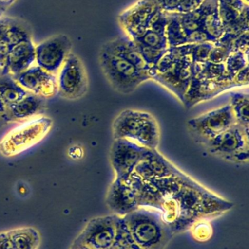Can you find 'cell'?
<instances>
[{"label":"cell","instance_id":"cb8c5ba5","mask_svg":"<svg viewBox=\"0 0 249 249\" xmlns=\"http://www.w3.org/2000/svg\"><path fill=\"white\" fill-rule=\"evenodd\" d=\"M231 107L236 119L237 124L249 128V97L248 94L234 93L231 95Z\"/></svg>","mask_w":249,"mask_h":249},{"label":"cell","instance_id":"d590c367","mask_svg":"<svg viewBox=\"0 0 249 249\" xmlns=\"http://www.w3.org/2000/svg\"><path fill=\"white\" fill-rule=\"evenodd\" d=\"M233 80L237 86H247L249 84V65L241 70L234 77Z\"/></svg>","mask_w":249,"mask_h":249},{"label":"cell","instance_id":"44dd1931","mask_svg":"<svg viewBox=\"0 0 249 249\" xmlns=\"http://www.w3.org/2000/svg\"><path fill=\"white\" fill-rule=\"evenodd\" d=\"M7 232L14 249H38L40 246V234L33 227H20Z\"/></svg>","mask_w":249,"mask_h":249},{"label":"cell","instance_id":"e575fe53","mask_svg":"<svg viewBox=\"0 0 249 249\" xmlns=\"http://www.w3.org/2000/svg\"><path fill=\"white\" fill-rule=\"evenodd\" d=\"M232 51H241L249 55V32L241 34L233 41L232 44Z\"/></svg>","mask_w":249,"mask_h":249},{"label":"cell","instance_id":"836d02e7","mask_svg":"<svg viewBox=\"0 0 249 249\" xmlns=\"http://www.w3.org/2000/svg\"><path fill=\"white\" fill-rule=\"evenodd\" d=\"M203 42L214 43L212 38L203 29H197L189 35L188 44H198Z\"/></svg>","mask_w":249,"mask_h":249},{"label":"cell","instance_id":"7a4b0ae2","mask_svg":"<svg viewBox=\"0 0 249 249\" xmlns=\"http://www.w3.org/2000/svg\"><path fill=\"white\" fill-rule=\"evenodd\" d=\"M114 139H126L150 149H156L160 139L159 124L149 112L126 109L114 120Z\"/></svg>","mask_w":249,"mask_h":249},{"label":"cell","instance_id":"5b68a950","mask_svg":"<svg viewBox=\"0 0 249 249\" xmlns=\"http://www.w3.org/2000/svg\"><path fill=\"white\" fill-rule=\"evenodd\" d=\"M122 226V218L118 215L93 218L85 225L74 242L86 249H112Z\"/></svg>","mask_w":249,"mask_h":249},{"label":"cell","instance_id":"f546056e","mask_svg":"<svg viewBox=\"0 0 249 249\" xmlns=\"http://www.w3.org/2000/svg\"><path fill=\"white\" fill-rule=\"evenodd\" d=\"M214 43L203 42V43L192 44L190 57L194 64H203L209 61L211 51Z\"/></svg>","mask_w":249,"mask_h":249},{"label":"cell","instance_id":"ee69618b","mask_svg":"<svg viewBox=\"0 0 249 249\" xmlns=\"http://www.w3.org/2000/svg\"><path fill=\"white\" fill-rule=\"evenodd\" d=\"M13 1H16V0H13Z\"/></svg>","mask_w":249,"mask_h":249},{"label":"cell","instance_id":"7c38bea8","mask_svg":"<svg viewBox=\"0 0 249 249\" xmlns=\"http://www.w3.org/2000/svg\"><path fill=\"white\" fill-rule=\"evenodd\" d=\"M192 78L193 62L190 55L180 57L166 71L156 73L152 77L176 95L182 102Z\"/></svg>","mask_w":249,"mask_h":249},{"label":"cell","instance_id":"603a6c76","mask_svg":"<svg viewBox=\"0 0 249 249\" xmlns=\"http://www.w3.org/2000/svg\"><path fill=\"white\" fill-rule=\"evenodd\" d=\"M167 13L168 23L166 28V36L169 48L188 44V35L181 26L179 13Z\"/></svg>","mask_w":249,"mask_h":249},{"label":"cell","instance_id":"ab89813d","mask_svg":"<svg viewBox=\"0 0 249 249\" xmlns=\"http://www.w3.org/2000/svg\"><path fill=\"white\" fill-rule=\"evenodd\" d=\"M6 111H7L6 107L4 106V104L0 99V127L2 126L3 124H7V112H6Z\"/></svg>","mask_w":249,"mask_h":249},{"label":"cell","instance_id":"8d00e7d4","mask_svg":"<svg viewBox=\"0 0 249 249\" xmlns=\"http://www.w3.org/2000/svg\"><path fill=\"white\" fill-rule=\"evenodd\" d=\"M181 0H157L162 10L168 13H174Z\"/></svg>","mask_w":249,"mask_h":249},{"label":"cell","instance_id":"83f0119b","mask_svg":"<svg viewBox=\"0 0 249 249\" xmlns=\"http://www.w3.org/2000/svg\"><path fill=\"white\" fill-rule=\"evenodd\" d=\"M135 43L137 44V47H138L139 51H140L143 60L150 69V71H149V74H150V71L156 67L158 63L162 59V57L166 53L168 49H156V48L140 45V44L137 43V42H135Z\"/></svg>","mask_w":249,"mask_h":249},{"label":"cell","instance_id":"8fae6325","mask_svg":"<svg viewBox=\"0 0 249 249\" xmlns=\"http://www.w3.org/2000/svg\"><path fill=\"white\" fill-rule=\"evenodd\" d=\"M160 8L157 0H138L118 16V20L127 36L136 41L146 34L152 16Z\"/></svg>","mask_w":249,"mask_h":249},{"label":"cell","instance_id":"4dcf8cb0","mask_svg":"<svg viewBox=\"0 0 249 249\" xmlns=\"http://www.w3.org/2000/svg\"><path fill=\"white\" fill-rule=\"evenodd\" d=\"M123 221V220H122ZM112 249H143L134 242L130 237L124 222L118 240Z\"/></svg>","mask_w":249,"mask_h":249},{"label":"cell","instance_id":"7bdbcfd3","mask_svg":"<svg viewBox=\"0 0 249 249\" xmlns=\"http://www.w3.org/2000/svg\"><path fill=\"white\" fill-rule=\"evenodd\" d=\"M249 0H243V1H244L245 4H248L249 5Z\"/></svg>","mask_w":249,"mask_h":249},{"label":"cell","instance_id":"7402d4cb","mask_svg":"<svg viewBox=\"0 0 249 249\" xmlns=\"http://www.w3.org/2000/svg\"><path fill=\"white\" fill-rule=\"evenodd\" d=\"M29 92L23 89L10 75L0 77V99L6 108L25 97Z\"/></svg>","mask_w":249,"mask_h":249},{"label":"cell","instance_id":"d6a6232c","mask_svg":"<svg viewBox=\"0 0 249 249\" xmlns=\"http://www.w3.org/2000/svg\"><path fill=\"white\" fill-rule=\"evenodd\" d=\"M204 0H181L174 13L186 14L197 10Z\"/></svg>","mask_w":249,"mask_h":249},{"label":"cell","instance_id":"60d3db41","mask_svg":"<svg viewBox=\"0 0 249 249\" xmlns=\"http://www.w3.org/2000/svg\"><path fill=\"white\" fill-rule=\"evenodd\" d=\"M15 2L13 0H0V17L7 11V9Z\"/></svg>","mask_w":249,"mask_h":249},{"label":"cell","instance_id":"9c48e42d","mask_svg":"<svg viewBox=\"0 0 249 249\" xmlns=\"http://www.w3.org/2000/svg\"><path fill=\"white\" fill-rule=\"evenodd\" d=\"M71 39L64 34L53 35L35 45V63L48 72L57 75L72 53Z\"/></svg>","mask_w":249,"mask_h":249},{"label":"cell","instance_id":"2e32d148","mask_svg":"<svg viewBox=\"0 0 249 249\" xmlns=\"http://www.w3.org/2000/svg\"><path fill=\"white\" fill-rule=\"evenodd\" d=\"M134 172L143 180L166 178L181 174L168 160L156 149H150L134 168Z\"/></svg>","mask_w":249,"mask_h":249},{"label":"cell","instance_id":"3957f363","mask_svg":"<svg viewBox=\"0 0 249 249\" xmlns=\"http://www.w3.org/2000/svg\"><path fill=\"white\" fill-rule=\"evenodd\" d=\"M9 130L0 140V154L7 158L16 156L42 142L50 133L54 121L39 115Z\"/></svg>","mask_w":249,"mask_h":249},{"label":"cell","instance_id":"277c9868","mask_svg":"<svg viewBox=\"0 0 249 249\" xmlns=\"http://www.w3.org/2000/svg\"><path fill=\"white\" fill-rule=\"evenodd\" d=\"M99 62L104 75L113 89L130 94L142 83L152 79L149 71L140 70L126 60L100 50Z\"/></svg>","mask_w":249,"mask_h":249},{"label":"cell","instance_id":"f1b7e54d","mask_svg":"<svg viewBox=\"0 0 249 249\" xmlns=\"http://www.w3.org/2000/svg\"><path fill=\"white\" fill-rule=\"evenodd\" d=\"M209 221L206 219L197 221L190 228L191 230L192 236L195 241L206 242L211 238L213 229Z\"/></svg>","mask_w":249,"mask_h":249},{"label":"cell","instance_id":"52a82bcc","mask_svg":"<svg viewBox=\"0 0 249 249\" xmlns=\"http://www.w3.org/2000/svg\"><path fill=\"white\" fill-rule=\"evenodd\" d=\"M58 94L63 99H81L89 89V77L82 60L73 52L68 55L57 74Z\"/></svg>","mask_w":249,"mask_h":249},{"label":"cell","instance_id":"30bf717a","mask_svg":"<svg viewBox=\"0 0 249 249\" xmlns=\"http://www.w3.org/2000/svg\"><path fill=\"white\" fill-rule=\"evenodd\" d=\"M149 150L129 139H114L110 152V161L116 178H128Z\"/></svg>","mask_w":249,"mask_h":249},{"label":"cell","instance_id":"d4e9b609","mask_svg":"<svg viewBox=\"0 0 249 249\" xmlns=\"http://www.w3.org/2000/svg\"><path fill=\"white\" fill-rule=\"evenodd\" d=\"M227 73L231 79L249 65V55L241 51H232L225 63Z\"/></svg>","mask_w":249,"mask_h":249},{"label":"cell","instance_id":"74e56055","mask_svg":"<svg viewBox=\"0 0 249 249\" xmlns=\"http://www.w3.org/2000/svg\"><path fill=\"white\" fill-rule=\"evenodd\" d=\"M218 1L221 4L232 7L238 12L242 11L246 7L249 6L248 4H245L243 0H218Z\"/></svg>","mask_w":249,"mask_h":249},{"label":"cell","instance_id":"ac0fdd59","mask_svg":"<svg viewBox=\"0 0 249 249\" xmlns=\"http://www.w3.org/2000/svg\"><path fill=\"white\" fill-rule=\"evenodd\" d=\"M46 99L29 93L17 103L6 108L7 122L21 123L42 115L46 108Z\"/></svg>","mask_w":249,"mask_h":249},{"label":"cell","instance_id":"5bb4252c","mask_svg":"<svg viewBox=\"0 0 249 249\" xmlns=\"http://www.w3.org/2000/svg\"><path fill=\"white\" fill-rule=\"evenodd\" d=\"M13 78L24 90L32 94L48 99L58 94L57 76L33 65L16 74Z\"/></svg>","mask_w":249,"mask_h":249},{"label":"cell","instance_id":"9a60e30c","mask_svg":"<svg viewBox=\"0 0 249 249\" xmlns=\"http://www.w3.org/2000/svg\"><path fill=\"white\" fill-rule=\"evenodd\" d=\"M234 87H237V85L230 78L200 80L193 77L183 103L190 108L202 101L207 100L224 90Z\"/></svg>","mask_w":249,"mask_h":249},{"label":"cell","instance_id":"4fadbf2b","mask_svg":"<svg viewBox=\"0 0 249 249\" xmlns=\"http://www.w3.org/2000/svg\"><path fill=\"white\" fill-rule=\"evenodd\" d=\"M113 214L124 216L140 207L138 194L131 178H115L111 184L105 199Z\"/></svg>","mask_w":249,"mask_h":249},{"label":"cell","instance_id":"1f68e13d","mask_svg":"<svg viewBox=\"0 0 249 249\" xmlns=\"http://www.w3.org/2000/svg\"><path fill=\"white\" fill-rule=\"evenodd\" d=\"M231 52L232 51L228 47L214 43L211 51L209 61L214 64H225Z\"/></svg>","mask_w":249,"mask_h":249},{"label":"cell","instance_id":"e0dca14e","mask_svg":"<svg viewBox=\"0 0 249 249\" xmlns=\"http://www.w3.org/2000/svg\"><path fill=\"white\" fill-rule=\"evenodd\" d=\"M35 45L32 39L13 45L6 57L2 75L14 76L30 68L35 63Z\"/></svg>","mask_w":249,"mask_h":249},{"label":"cell","instance_id":"b9f144b4","mask_svg":"<svg viewBox=\"0 0 249 249\" xmlns=\"http://www.w3.org/2000/svg\"><path fill=\"white\" fill-rule=\"evenodd\" d=\"M70 249H86L84 248V247L80 246V244H77V243L74 242L73 241V244H72L71 247H70Z\"/></svg>","mask_w":249,"mask_h":249},{"label":"cell","instance_id":"ffe728a7","mask_svg":"<svg viewBox=\"0 0 249 249\" xmlns=\"http://www.w3.org/2000/svg\"><path fill=\"white\" fill-rule=\"evenodd\" d=\"M204 8L201 29L206 31L213 42H217L225 34V27L221 20L219 13L218 0H204Z\"/></svg>","mask_w":249,"mask_h":249},{"label":"cell","instance_id":"f35d334b","mask_svg":"<svg viewBox=\"0 0 249 249\" xmlns=\"http://www.w3.org/2000/svg\"><path fill=\"white\" fill-rule=\"evenodd\" d=\"M0 249H14L7 231L0 232Z\"/></svg>","mask_w":249,"mask_h":249},{"label":"cell","instance_id":"d6986e66","mask_svg":"<svg viewBox=\"0 0 249 249\" xmlns=\"http://www.w3.org/2000/svg\"><path fill=\"white\" fill-rule=\"evenodd\" d=\"M101 50L131 63L140 70L150 71L139 51L138 47L128 36H119L102 45Z\"/></svg>","mask_w":249,"mask_h":249},{"label":"cell","instance_id":"8992f818","mask_svg":"<svg viewBox=\"0 0 249 249\" xmlns=\"http://www.w3.org/2000/svg\"><path fill=\"white\" fill-rule=\"evenodd\" d=\"M210 153L232 162L249 160V128L235 124L205 144Z\"/></svg>","mask_w":249,"mask_h":249},{"label":"cell","instance_id":"484cf974","mask_svg":"<svg viewBox=\"0 0 249 249\" xmlns=\"http://www.w3.org/2000/svg\"><path fill=\"white\" fill-rule=\"evenodd\" d=\"M203 14H204V8L203 4H201L197 10L191 13L180 14L181 26L188 36L192 32L201 29Z\"/></svg>","mask_w":249,"mask_h":249},{"label":"cell","instance_id":"4316f807","mask_svg":"<svg viewBox=\"0 0 249 249\" xmlns=\"http://www.w3.org/2000/svg\"><path fill=\"white\" fill-rule=\"evenodd\" d=\"M134 42L156 49L167 50L169 48L166 34L159 33L150 29L146 31L141 38Z\"/></svg>","mask_w":249,"mask_h":249},{"label":"cell","instance_id":"6da1fadb","mask_svg":"<svg viewBox=\"0 0 249 249\" xmlns=\"http://www.w3.org/2000/svg\"><path fill=\"white\" fill-rule=\"evenodd\" d=\"M121 218L133 241L143 249H165L175 235L154 208L140 206Z\"/></svg>","mask_w":249,"mask_h":249},{"label":"cell","instance_id":"ba28073f","mask_svg":"<svg viewBox=\"0 0 249 249\" xmlns=\"http://www.w3.org/2000/svg\"><path fill=\"white\" fill-rule=\"evenodd\" d=\"M237 124L230 105L210 111L188 121V127L197 142H208Z\"/></svg>","mask_w":249,"mask_h":249}]
</instances>
